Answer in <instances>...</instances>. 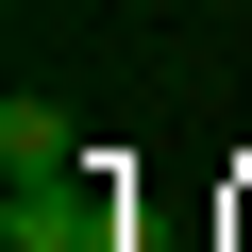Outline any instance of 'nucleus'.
I'll return each instance as SVG.
<instances>
[{"label": "nucleus", "mask_w": 252, "mask_h": 252, "mask_svg": "<svg viewBox=\"0 0 252 252\" xmlns=\"http://www.w3.org/2000/svg\"><path fill=\"white\" fill-rule=\"evenodd\" d=\"M118 152H84L67 185H0V235L17 252H118V185H101Z\"/></svg>", "instance_id": "nucleus-1"}, {"label": "nucleus", "mask_w": 252, "mask_h": 252, "mask_svg": "<svg viewBox=\"0 0 252 252\" xmlns=\"http://www.w3.org/2000/svg\"><path fill=\"white\" fill-rule=\"evenodd\" d=\"M0 168H17V185H67V168H84V135H67V101H34V84L0 101Z\"/></svg>", "instance_id": "nucleus-2"}]
</instances>
